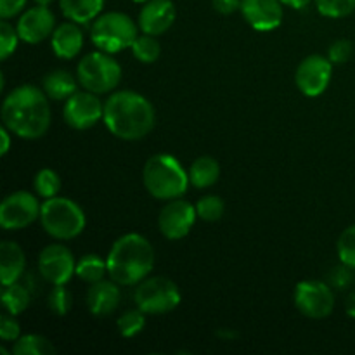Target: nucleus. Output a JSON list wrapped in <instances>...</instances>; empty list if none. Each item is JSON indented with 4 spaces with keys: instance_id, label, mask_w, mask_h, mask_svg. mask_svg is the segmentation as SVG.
I'll use <instances>...</instances> for the list:
<instances>
[{
    "instance_id": "obj_1",
    "label": "nucleus",
    "mask_w": 355,
    "mask_h": 355,
    "mask_svg": "<svg viewBox=\"0 0 355 355\" xmlns=\"http://www.w3.org/2000/svg\"><path fill=\"white\" fill-rule=\"evenodd\" d=\"M3 127L21 139H40L51 127L47 94L35 85H21L2 104Z\"/></svg>"
},
{
    "instance_id": "obj_2",
    "label": "nucleus",
    "mask_w": 355,
    "mask_h": 355,
    "mask_svg": "<svg viewBox=\"0 0 355 355\" xmlns=\"http://www.w3.org/2000/svg\"><path fill=\"white\" fill-rule=\"evenodd\" d=\"M104 123L107 130L123 141H139L153 130L155 107L134 90L114 92L104 104Z\"/></svg>"
},
{
    "instance_id": "obj_3",
    "label": "nucleus",
    "mask_w": 355,
    "mask_h": 355,
    "mask_svg": "<svg viewBox=\"0 0 355 355\" xmlns=\"http://www.w3.org/2000/svg\"><path fill=\"white\" fill-rule=\"evenodd\" d=\"M107 274L121 286H134L144 281L155 266V250L141 234L121 236L107 253Z\"/></svg>"
},
{
    "instance_id": "obj_4",
    "label": "nucleus",
    "mask_w": 355,
    "mask_h": 355,
    "mask_svg": "<svg viewBox=\"0 0 355 355\" xmlns=\"http://www.w3.org/2000/svg\"><path fill=\"white\" fill-rule=\"evenodd\" d=\"M144 186L156 200H177L189 186V173L173 156L156 155L149 158L142 172Z\"/></svg>"
},
{
    "instance_id": "obj_5",
    "label": "nucleus",
    "mask_w": 355,
    "mask_h": 355,
    "mask_svg": "<svg viewBox=\"0 0 355 355\" xmlns=\"http://www.w3.org/2000/svg\"><path fill=\"white\" fill-rule=\"evenodd\" d=\"M40 222L44 231L55 239H73L85 229V214L68 198H49L42 203Z\"/></svg>"
},
{
    "instance_id": "obj_6",
    "label": "nucleus",
    "mask_w": 355,
    "mask_h": 355,
    "mask_svg": "<svg viewBox=\"0 0 355 355\" xmlns=\"http://www.w3.org/2000/svg\"><path fill=\"white\" fill-rule=\"evenodd\" d=\"M90 37L99 51L114 54L132 47L139 37L137 24L123 12H106L94 21Z\"/></svg>"
},
{
    "instance_id": "obj_7",
    "label": "nucleus",
    "mask_w": 355,
    "mask_h": 355,
    "mask_svg": "<svg viewBox=\"0 0 355 355\" xmlns=\"http://www.w3.org/2000/svg\"><path fill=\"white\" fill-rule=\"evenodd\" d=\"M80 85L94 94H107L116 89L121 80V68L110 52H90L76 68Z\"/></svg>"
},
{
    "instance_id": "obj_8",
    "label": "nucleus",
    "mask_w": 355,
    "mask_h": 355,
    "mask_svg": "<svg viewBox=\"0 0 355 355\" xmlns=\"http://www.w3.org/2000/svg\"><path fill=\"white\" fill-rule=\"evenodd\" d=\"M134 300L137 309L144 314H166L179 307L180 291L172 279L163 276L149 277L139 283L134 293Z\"/></svg>"
},
{
    "instance_id": "obj_9",
    "label": "nucleus",
    "mask_w": 355,
    "mask_h": 355,
    "mask_svg": "<svg viewBox=\"0 0 355 355\" xmlns=\"http://www.w3.org/2000/svg\"><path fill=\"white\" fill-rule=\"evenodd\" d=\"M295 305L305 318L324 319L335 307V295L329 284L321 281H302L295 288Z\"/></svg>"
},
{
    "instance_id": "obj_10",
    "label": "nucleus",
    "mask_w": 355,
    "mask_h": 355,
    "mask_svg": "<svg viewBox=\"0 0 355 355\" xmlns=\"http://www.w3.org/2000/svg\"><path fill=\"white\" fill-rule=\"evenodd\" d=\"M40 203L28 191L9 194L0 205V225L7 231H17L40 218Z\"/></svg>"
},
{
    "instance_id": "obj_11",
    "label": "nucleus",
    "mask_w": 355,
    "mask_h": 355,
    "mask_svg": "<svg viewBox=\"0 0 355 355\" xmlns=\"http://www.w3.org/2000/svg\"><path fill=\"white\" fill-rule=\"evenodd\" d=\"M331 73L333 62L328 58L319 54L309 55L298 64L295 75L298 90L307 97L321 96L331 82Z\"/></svg>"
},
{
    "instance_id": "obj_12",
    "label": "nucleus",
    "mask_w": 355,
    "mask_h": 355,
    "mask_svg": "<svg viewBox=\"0 0 355 355\" xmlns=\"http://www.w3.org/2000/svg\"><path fill=\"white\" fill-rule=\"evenodd\" d=\"M64 121L76 130H87L94 127L104 116V106L94 92H75L66 99Z\"/></svg>"
},
{
    "instance_id": "obj_13",
    "label": "nucleus",
    "mask_w": 355,
    "mask_h": 355,
    "mask_svg": "<svg viewBox=\"0 0 355 355\" xmlns=\"http://www.w3.org/2000/svg\"><path fill=\"white\" fill-rule=\"evenodd\" d=\"M38 270L51 284H66L76 270L73 253L64 245H49L38 257Z\"/></svg>"
},
{
    "instance_id": "obj_14",
    "label": "nucleus",
    "mask_w": 355,
    "mask_h": 355,
    "mask_svg": "<svg viewBox=\"0 0 355 355\" xmlns=\"http://www.w3.org/2000/svg\"><path fill=\"white\" fill-rule=\"evenodd\" d=\"M196 208L184 200H172L162 208L158 225L166 239H182L189 234L196 220Z\"/></svg>"
},
{
    "instance_id": "obj_15",
    "label": "nucleus",
    "mask_w": 355,
    "mask_h": 355,
    "mask_svg": "<svg viewBox=\"0 0 355 355\" xmlns=\"http://www.w3.org/2000/svg\"><path fill=\"white\" fill-rule=\"evenodd\" d=\"M16 30L21 40L26 42V44H40L42 40L52 37V33H54L55 17L49 7H31L19 17Z\"/></svg>"
},
{
    "instance_id": "obj_16",
    "label": "nucleus",
    "mask_w": 355,
    "mask_h": 355,
    "mask_svg": "<svg viewBox=\"0 0 355 355\" xmlns=\"http://www.w3.org/2000/svg\"><path fill=\"white\" fill-rule=\"evenodd\" d=\"M239 10L246 23L259 31L276 30L283 21L281 0H241Z\"/></svg>"
},
{
    "instance_id": "obj_17",
    "label": "nucleus",
    "mask_w": 355,
    "mask_h": 355,
    "mask_svg": "<svg viewBox=\"0 0 355 355\" xmlns=\"http://www.w3.org/2000/svg\"><path fill=\"white\" fill-rule=\"evenodd\" d=\"M177 10L172 0H148L139 14V26L144 33L162 35L175 23Z\"/></svg>"
},
{
    "instance_id": "obj_18",
    "label": "nucleus",
    "mask_w": 355,
    "mask_h": 355,
    "mask_svg": "<svg viewBox=\"0 0 355 355\" xmlns=\"http://www.w3.org/2000/svg\"><path fill=\"white\" fill-rule=\"evenodd\" d=\"M116 284L118 283H114L113 279H101L89 288L87 305H89V311L94 315L104 318V315H110L111 312L116 311L121 302V291Z\"/></svg>"
},
{
    "instance_id": "obj_19",
    "label": "nucleus",
    "mask_w": 355,
    "mask_h": 355,
    "mask_svg": "<svg viewBox=\"0 0 355 355\" xmlns=\"http://www.w3.org/2000/svg\"><path fill=\"white\" fill-rule=\"evenodd\" d=\"M83 47V33L78 23H62L52 33V49L61 59H73Z\"/></svg>"
},
{
    "instance_id": "obj_20",
    "label": "nucleus",
    "mask_w": 355,
    "mask_h": 355,
    "mask_svg": "<svg viewBox=\"0 0 355 355\" xmlns=\"http://www.w3.org/2000/svg\"><path fill=\"white\" fill-rule=\"evenodd\" d=\"M24 252L14 241H3L0 245V281L2 286L16 283L24 272Z\"/></svg>"
},
{
    "instance_id": "obj_21",
    "label": "nucleus",
    "mask_w": 355,
    "mask_h": 355,
    "mask_svg": "<svg viewBox=\"0 0 355 355\" xmlns=\"http://www.w3.org/2000/svg\"><path fill=\"white\" fill-rule=\"evenodd\" d=\"M189 182L198 189H207V187L214 186L220 177V165L217 159L211 156H201L196 162L191 165L189 168Z\"/></svg>"
},
{
    "instance_id": "obj_22",
    "label": "nucleus",
    "mask_w": 355,
    "mask_h": 355,
    "mask_svg": "<svg viewBox=\"0 0 355 355\" xmlns=\"http://www.w3.org/2000/svg\"><path fill=\"white\" fill-rule=\"evenodd\" d=\"M62 14L75 23H89L103 10L104 0H59Z\"/></svg>"
},
{
    "instance_id": "obj_23",
    "label": "nucleus",
    "mask_w": 355,
    "mask_h": 355,
    "mask_svg": "<svg viewBox=\"0 0 355 355\" xmlns=\"http://www.w3.org/2000/svg\"><path fill=\"white\" fill-rule=\"evenodd\" d=\"M42 87H44V92L47 94V97L62 101L76 92V80L73 78L71 73L64 71V69H55L45 76Z\"/></svg>"
},
{
    "instance_id": "obj_24",
    "label": "nucleus",
    "mask_w": 355,
    "mask_h": 355,
    "mask_svg": "<svg viewBox=\"0 0 355 355\" xmlns=\"http://www.w3.org/2000/svg\"><path fill=\"white\" fill-rule=\"evenodd\" d=\"M2 305L9 314H21L30 305V291L23 284H17V281L6 284V286H2Z\"/></svg>"
},
{
    "instance_id": "obj_25",
    "label": "nucleus",
    "mask_w": 355,
    "mask_h": 355,
    "mask_svg": "<svg viewBox=\"0 0 355 355\" xmlns=\"http://www.w3.org/2000/svg\"><path fill=\"white\" fill-rule=\"evenodd\" d=\"M14 355H49L55 354V347L45 336L24 335L16 340L12 347Z\"/></svg>"
},
{
    "instance_id": "obj_26",
    "label": "nucleus",
    "mask_w": 355,
    "mask_h": 355,
    "mask_svg": "<svg viewBox=\"0 0 355 355\" xmlns=\"http://www.w3.org/2000/svg\"><path fill=\"white\" fill-rule=\"evenodd\" d=\"M75 274L85 283L94 284L103 279L104 274H107V262L99 255H85L76 263Z\"/></svg>"
},
{
    "instance_id": "obj_27",
    "label": "nucleus",
    "mask_w": 355,
    "mask_h": 355,
    "mask_svg": "<svg viewBox=\"0 0 355 355\" xmlns=\"http://www.w3.org/2000/svg\"><path fill=\"white\" fill-rule=\"evenodd\" d=\"M132 54L144 64H151L162 54V47L153 35L144 33L142 37L135 38V42L132 44Z\"/></svg>"
},
{
    "instance_id": "obj_28",
    "label": "nucleus",
    "mask_w": 355,
    "mask_h": 355,
    "mask_svg": "<svg viewBox=\"0 0 355 355\" xmlns=\"http://www.w3.org/2000/svg\"><path fill=\"white\" fill-rule=\"evenodd\" d=\"M33 186L38 196L49 200V198L58 196L59 189H61V180H59V175L54 172V170L42 168L40 172L35 175Z\"/></svg>"
},
{
    "instance_id": "obj_29",
    "label": "nucleus",
    "mask_w": 355,
    "mask_h": 355,
    "mask_svg": "<svg viewBox=\"0 0 355 355\" xmlns=\"http://www.w3.org/2000/svg\"><path fill=\"white\" fill-rule=\"evenodd\" d=\"M116 326L118 331H120V335L123 336V338H134V336L139 335L146 326L144 312H142L141 309L125 312L123 315H120Z\"/></svg>"
},
{
    "instance_id": "obj_30",
    "label": "nucleus",
    "mask_w": 355,
    "mask_h": 355,
    "mask_svg": "<svg viewBox=\"0 0 355 355\" xmlns=\"http://www.w3.org/2000/svg\"><path fill=\"white\" fill-rule=\"evenodd\" d=\"M224 201L218 196H205L198 201L196 211L198 217L205 222H217L224 215Z\"/></svg>"
},
{
    "instance_id": "obj_31",
    "label": "nucleus",
    "mask_w": 355,
    "mask_h": 355,
    "mask_svg": "<svg viewBox=\"0 0 355 355\" xmlns=\"http://www.w3.org/2000/svg\"><path fill=\"white\" fill-rule=\"evenodd\" d=\"M47 305L55 315H66L71 309V293L64 288V284H54L47 298Z\"/></svg>"
},
{
    "instance_id": "obj_32",
    "label": "nucleus",
    "mask_w": 355,
    "mask_h": 355,
    "mask_svg": "<svg viewBox=\"0 0 355 355\" xmlns=\"http://www.w3.org/2000/svg\"><path fill=\"white\" fill-rule=\"evenodd\" d=\"M336 250H338V257L342 263L355 269V224L342 232Z\"/></svg>"
},
{
    "instance_id": "obj_33",
    "label": "nucleus",
    "mask_w": 355,
    "mask_h": 355,
    "mask_svg": "<svg viewBox=\"0 0 355 355\" xmlns=\"http://www.w3.org/2000/svg\"><path fill=\"white\" fill-rule=\"evenodd\" d=\"M315 3L326 17H345L355 10V0H315Z\"/></svg>"
},
{
    "instance_id": "obj_34",
    "label": "nucleus",
    "mask_w": 355,
    "mask_h": 355,
    "mask_svg": "<svg viewBox=\"0 0 355 355\" xmlns=\"http://www.w3.org/2000/svg\"><path fill=\"white\" fill-rule=\"evenodd\" d=\"M17 40H19V33L17 30H14V26L10 23H7L6 19L0 23V59L6 61L17 47Z\"/></svg>"
},
{
    "instance_id": "obj_35",
    "label": "nucleus",
    "mask_w": 355,
    "mask_h": 355,
    "mask_svg": "<svg viewBox=\"0 0 355 355\" xmlns=\"http://www.w3.org/2000/svg\"><path fill=\"white\" fill-rule=\"evenodd\" d=\"M352 283H355V272H352V267L345 266V263L335 267L329 274V286L336 288V290H345Z\"/></svg>"
},
{
    "instance_id": "obj_36",
    "label": "nucleus",
    "mask_w": 355,
    "mask_h": 355,
    "mask_svg": "<svg viewBox=\"0 0 355 355\" xmlns=\"http://www.w3.org/2000/svg\"><path fill=\"white\" fill-rule=\"evenodd\" d=\"M354 45L350 40H336L335 44L329 47L328 51V59L333 64H343V62L349 61L352 58Z\"/></svg>"
},
{
    "instance_id": "obj_37",
    "label": "nucleus",
    "mask_w": 355,
    "mask_h": 355,
    "mask_svg": "<svg viewBox=\"0 0 355 355\" xmlns=\"http://www.w3.org/2000/svg\"><path fill=\"white\" fill-rule=\"evenodd\" d=\"M19 322L14 319L12 314L6 312V314L0 315V338L3 342H16L19 338Z\"/></svg>"
},
{
    "instance_id": "obj_38",
    "label": "nucleus",
    "mask_w": 355,
    "mask_h": 355,
    "mask_svg": "<svg viewBox=\"0 0 355 355\" xmlns=\"http://www.w3.org/2000/svg\"><path fill=\"white\" fill-rule=\"evenodd\" d=\"M26 6V0H0V16L2 19H9L19 14Z\"/></svg>"
},
{
    "instance_id": "obj_39",
    "label": "nucleus",
    "mask_w": 355,
    "mask_h": 355,
    "mask_svg": "<svg viewBox=\"0 0 355 355\" xmlns=\"http://www.w3.org/2000/svg\"><path fill=\"white\" fill-rule=\"evenodd\" d=\"M211 3H214V9L224 16L236 12L241 7V0H211Z\"/></svg>"
},
{
    "instance_id": "obj_40",
    "label": "nucleus",
    "mask_w": 355,
    "mask_h": 355,
    "mask_svg": "<svg viewBox=\"0 0 355 355\" xmlns=\"http://www.w3.org/2000/svg\"><path fill=\"white\" fill-rule=\"evenodd\" d=\"M0 139H2V148H0V155L6 156L9 153L10 148V137H9V130L6 127L0 128Z\"/></svg>"
},
{
    "instance_id": "obj_41",
    "label": "nucleus",
    "mask_w": 355,
    "mask_h": 355,
    "mask_svg": "<svg viewBox=\"0 0 355 355\" xmlns=\"http://www.w3.org/2000/svg\"><path fill=\"white\" fill-rule=\"evenodd\" d=\"M311 2L312 0H281L283 6L293 7V9H304V7H307Z\"/></svg>"
},
{
    "instance_id": "obj_42",
    "label": "nucleus",
    "mask_w": 355,
    "mask_h": 355,
    "mask_svg": "<svg viewBox=\"0 0 355 355\" xmlns=\"http://www.w3.org/2000/svg\"><path fill=\"white\" fill-rule=\"evenodd\" d=\"M345 311H347V314L350 315V318L355 319V291H352V293H350L349 297H347Z\"/></svg>"
},
{
    "instance_id": "obj_43",
    "label": "nucleus",
    "mask_w": 355,
    "mask_h": 355,
    "mask_svg": "<svg viewBox=\"0 0 355 355\" xmlns=\"http://www.w3.org/2000/svg\"><path fill=\"white\" fill-rule=\"evenodd\" d=\"M35 2H37V6H45V7H49L52 2H54V0H35Z\"/></svg>"
},
{
    "instance_id": "obj_44",
    "label": "nucleus",
    "mask_w": 355,
    "mask_h": 355,
    "mask_svg": "<svg viewBox=\"0 0 355 355\" xmlns=\"http://www.w3.org/2000/svg\"><path fill=\"white\" fill-rule=\"evenodd\" d=\"M0 354H2V355H7L9 352H7V349H3V347H2V349H0Z\"/></svg>"
},
{
    "instance_id": "obj_45",
    "label": "nucleus",
    "mask_w": 355,
    "mask_h": 355,
    "mask_svg": "<svg viewBox=\"0 0 355 355\" xmlns=\"http://www.w3.org/2000/svg\"><path fill=\"white\" fill-rule=\"evenodd\" d=\"M134 2H148V0H134Z\"/></svg>"
}]
</instances>
